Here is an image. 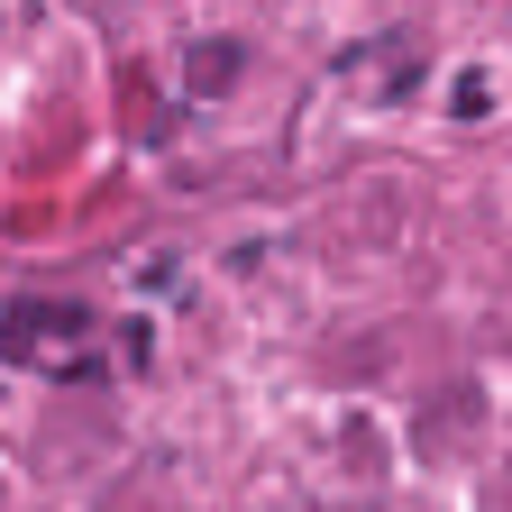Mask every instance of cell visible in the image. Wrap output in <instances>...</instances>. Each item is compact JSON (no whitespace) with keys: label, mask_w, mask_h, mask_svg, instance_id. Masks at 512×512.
Masks as SVG:
<instances>
[{"label":"cell","mask_w":512,"mask_h":512,"mask_svg":"<svg viewBox=\"0 0 512 512\" xmlns=\"http://www.w3.org/2000/svg\"><path fill=\"white\" fill-rule=\"evenodd\" d=\"M92 339V311L74 293H19L10 311H0V357L10 366H37V375H101L83 357Z\"/></svg>","instance_id":"6da1fadb"},{"label":"cell","mask_w":512,"mask_h":512,"mask_svg":"<svg viewBox=\"0 0 512 512\" xmlns=\"http://www.w3.org/2000/svg\"><path fill=\"white\" fill-rule=\"evenodd\" d=\"M238 64H247V46H229V37H220V46H192V92H202V101L229 92V83H238Z\"/></svg>","instance_id":"7a4b0ae2"}]
</instances>
